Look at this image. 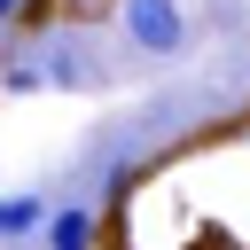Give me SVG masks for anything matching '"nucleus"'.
Segmentation results:
<instances>
[{"label":"nucleus","mask_w":250,"mask_h":250,"mask_svg":"<svg viewBox=\"0 0 250 250\" xmlns=\"http://www.w3.org/2000/svg\"><path fill=\"white\" fill-rule=\"evenodd\" d=\"M47 16H55V0H0V31H31Z\"/></svg>","instance_id":"20e7f679"},{"label":"nucleus","mask_w":250,"mask_h":250,"mask_svg":"<svg viewBox=\"0 0 250 250\" xmlns=\"http://www.w3.org/2000/svg\"><path fill=\"white\" fill-rule=\"evenodd\" d=\"M39 219H47V195H0V242L39 234Z\"/></svg>","instance_id":"7ed1b4c3"},{"label":"nucleus","mask_w":250,"mask_h":250,"mask_svg":"<svg viewBox=\"0 0 250 250\" xmlns=\"http://www.w3.org/2000/svg\"><path fill=\"white\" fill-rule=\"evenodd\" d=\"M55 16H70V23H94V16H117V0H55Z\"/></svg>","instance_id":"423d86ee"},{"label":"nucleus","mask_w":250,"mask_h":250,"mask_svg":"<svg viewBox=\"0 0 250 250\" xmlns=\"http://www.w3.org/2000/svg\"><path fill=\"white\" fill-rule=\"evenodd\" d=\"M0 94H39V62H0Z\"/></svg>","instance_id":"39448f33"},{"label":"nucleus","mask_w":250,"mask_h":250,"mask_svg":"<svg viewBox=\"0 0 250 250\" xmlns=\"http://www.w3.org/2000/svg\"><path fill=\"white\" fill-rule=\"evenodd\" d=\"M117 31H125L133 55H156V62H172V55L188 47V16H180V0H117Z\"/></svg>","instance_id":"f257e3e1"},{"label":"nucleus","mask_w":250,"mask_h":250,"mask_svg":"<svg viewBox=\"0 0 250 250\" xmlns=\"http://www.w3.org/2000/svg\"><path fill=\"white\" fill-rule=\"evenodd\" d=\"M39 250H102V203H47Z\"/></svg>","instance_id":"f03ea898"}]
</instances>
